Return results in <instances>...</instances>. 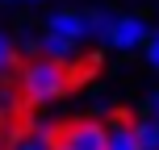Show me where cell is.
Here are the masks:
<instances>
[{
  "mask_svg": "<svg viewBox=\"0 0 159 150\" xmlns=\"http://www.w3.org/2000/svg\"><path fill=\"white\" fill-rule=\"evenodd\" d=\"M17 88H21V100L38 109V104H50L67 92V71L50 58H30L17 75Z\"/></svg>",
  "mask_w": 159,
  "mask_h": 150,
  "instance_id": "6da1fadb",
  "label": "cell"
},
{
  "mask_svg": "<svg viewBox=\"0 0 159 150\" xmlns=\"http://www.w3.org/2000/svg\"><path fill=\"white\" fill-rule=\"evenodd\" d=\"M147 38H151V29H147V21H143V17H134V13H130V17H113L109 33H105V42H109L113 50H121V54L147 46Z\"/></svg>",
  "mask_w": 159,
  "mask_h": 150,
  "instance_id": "7a4b0ae2",
  "label": "cell"
},
{
  "mask_svg": "<svg viewBox=\"0 0 159 150\" xmlns=\"http://www.w3.org/2000/svg\"><path fill=\"white\" fill-rule=\"evenodd\" d=\"M59 150H105V125H96V121L67 125L59 138Z\"/></svg>",
  "mask_w": 159,
  "mask_h": 150,
  "instance_id": "3957f363",
  "label": "cell"
},
{
  "mask_svg": "<svg viewBox=\"0 0 159 150\" xmlns=\"http://www.w3.org/2000/svg\"><path fill=\"white\" fill-rule=\"evenodd\" d=\"M46 33H50V38L71 42V46L88 42V33H84V13H75V8H59V13H50V17H46Z\"/></svg>",
  "mask_w": 159,
  "mask_h": 150,
  "instance_id": "277c9868",
  "label": "cell"
},
{
  "mask_svg": "<svg viewBox=\"0 0 159 150\" xmlns=\"http://www.w3.org/2000/svg\"><path fill=\"white\" fill-rule=\"evenodd\" d=\"M105 150H143L138 138H134V121L126 113H117L113 125H105Z\"/></svg>",
  "mask_w": 159,
  "mask_h": 150,
  "instance_id": "5b68a950",
  "label": "cell"
},
{
  "mask_svg": "<svg viewBox=\"0 0 159 150\" xmlns=\"http://www.w3.org/2000/svg\"><path fill=\"white\" fill-rule=\"evenodd\" d=\"M8 150H59V142H55V134H50V129L38 125V129H30V134H21Z\"/></svg>",
  "mask_w": 159,
  "mask_h": 150,
  "instance_id": "8992f818",
  "label": "cell"
},
{
  "mask_svg": "<svg viewBox=\"0 0 159 150\" xmlns=\"http://www.w3.org/2000/svg\"><path fill=\"white\" fill-rule=\"evenodd\" d=\"M75 50H80V46H71V42H63V38H50V33L42 38V58H50V63H59V67L71 63Z\"/></svg>",
  "mask_w": 159,
  "mask_h": 150,
  "instance_id": "52a82bcc",
  "label": "cell"
},
{
  "mask_svg": "<svg viewBox=\"0 0 159 150\" xmlns=\"http://www.w3.org/2000/svg\"><path fill=\"white\" fill-rule=\"evenodd\" d=\"M109 25H113V13H109V8H88V13H84V33H88V38H101L105 42Z\"/></svg>",
  "mask_w": 159,
  "mask_h": 150,
  "instance_id": "ba28073f",
  "label": "cell"
},
{
  "mask_svg": "<svg viewBox=\"0 0 159 150\" xmlns=\"http://www.w3.org/2000/svg\"><path fill=\"white\" fill-rule=\"evenodd\" d=\"M134 138L143 150H159V121L155 117H138L134 121Z\"/></svg>",
  "mask_w": 159,
  "mask_h": 150,
  "instance_id": "9c48e42d",
  "label": "cell"
},
{
  "mask_svg": "<svg viewBox=\"0 0 159 150\" xmlns=\"http://www.w3.org/2000/svg\"><path fill=\"white\" fill-rule=\"evenodd\" d=\"M17 67V42L8 33H0V75H8Z\"/></svg>",
  "mask_w": 159,
  "mask_h": 150,
  "instance_id": "30bf717a",
  "label": "cell"
},
{
  "mask_svg": "<svg viewBox=\"0 0 159 150\" xmlns=\"http://www.w3.org/2000/svg\"><path fill=\"white\" fill-rule=\"evenodd\" d=\"M17 54H25V58H34V54H42V38H34L30 29L17 38Z\"/></svg>",
  "mask_w": 159,
  "mask_h": 150,
  "instance_id": "8fae6325",
  "label": "cell"
},
{
  "mask_svg": "<svg viewBox=\"0 0 159 150\" xmlns=\"http://www.w3.org/2000/svg\"><path fill=\"white\" fill-rule=\"evenodd\" d=\"M147 63L159 71V33H151V38H147Z\"/></svg>",
  "mask_w": 159,
  "mask_h": 150,
  "instance_id": "7c38bea8",
  "label": "cell"
},
{
  "mask_svg": "<svg viewBox=\"0 0 159 150\" xmlns=\"http://www.w3.org/2000/svg\"><path fill=\"white\" fill-rule=\"evenodd\" d=\"M143 117H155V121H159V92L147 100V113H143Z\"/></svg>",
  "mask_w": 159,
  "mask_h": 150,
  "instance_id": "4fadbf2b",
  "label": "cell"
},
{
  "mask_svg": "<svg viewBox=\"0 0 159 150\" xmlns=\"http://www.w3.org/2000/svg\"><path fill=\"white\" fill-rule=\"evenodd\" d=\"M0 4H38V0H0Z\"/></svg>",
  "mask_w": 159,
  "mask_h": 150,
  "instance_id": "5bb4252c",
  "label": "cell"
},
{
  "mask_svg": "<svg viewBox=\"0 0 159 150\" xmlns=\"http://www.w3.org/2000/svg\"><path fill=\"white\" fill-rule=\"evenodd\" d=\"M0 117H4V113H0Z\"/></svg>",
  "mask_w": 159,
  "mask_h": 150,
  "instance_id": "9a60e30c",
  "label": "cell"
}]
</instances>
